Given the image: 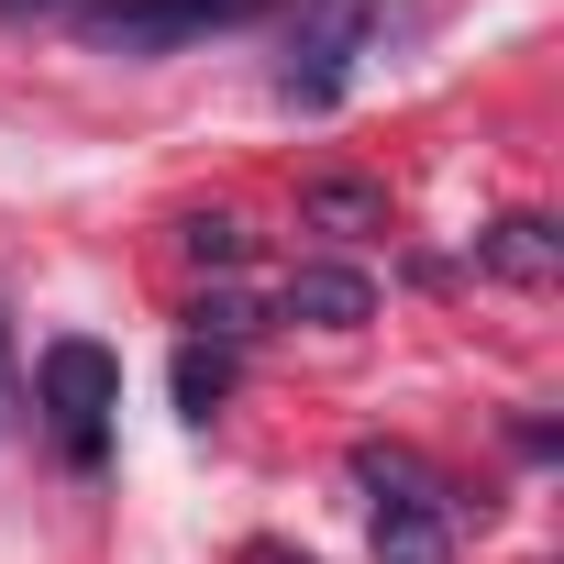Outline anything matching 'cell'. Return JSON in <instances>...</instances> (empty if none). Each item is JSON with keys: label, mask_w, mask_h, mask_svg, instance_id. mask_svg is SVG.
I'll use <instances>...</instances> for the list:
<instances>
[{"label": "cell", "mask_w": 564, "mask_h": 564, "mask_svg": "<svg viewBox=\"0 0 564 564\" xmlns=\"http://www.w3.org/2000/svg\"><path fill=\"white\" fill-rule=\"evenodd\" d=\"M34 410H45V432H56L67 465H100L111 454V410H122V366L89 333H67V344L34 355Z\"/></svg>", "instance_id": "7a4b0ae2"}, {"label": "cell", "mask_w": 564, "mask_h": 564, "mask_svg": "<svg viewBox=\"0 0 564 564\" xmlns=\"http://www.w3.org/2000/svg\"><path fill=\"white\" fill-rule=\"evenodd\" d=\"M366 311H377V289L355 265H300L289 289H276V322H311V333H355Z\"/></svg>", "instance_id": "5b68a950"}, {"label": "cell", "mask_w": 564, "mask_h": 564, "mask_svg": "<svg viewBox=\"0 0 564 564\" xmlns=\"http://www.w3.org/2000/svg\"><path fill=\"white\" fill-rule=\"evenodd\" d=\"M188 322H199V333H210V344H243V333H254V311H243V300H199V311H188Z\"/></svg>", "instance_id": "30bf717a"}, {"label": "cell", "mask_w": 564, "mask_h": 564, "mask_svg": "<svg viewBox=\"0 0 564 564\" xmlns=\"http://www.w3.org/2000/svg\"><path fill=\"white\" fill-rule=\"evenodd\" d=\"M355 487L377 498V564H454V498L421 454L355 443Z\"/></svg>", "instance_id": "6da1fadb"}, {"label": "cell", "mask_w": 564, "mask_h": 564, "mask_svg": "<svg viewBox=\"0 0 564 564\" xmlns=\"http://www.w3.org/2000/svg\"><path fill=\"white\" fill-rule=\"evenodd\" d=\"M300 221H311V232H388V188H366V177H311V188H300Z\"/></svg>", "instance_id": "52a82bcc"}, {"label": "cell", "mask_w": 564, "mask_h": 564, "mask_svg": "<svg viewBox=\"0 0 564 564\" xmlns=\"http://www.w3.org/2000/svg\"><path fill=\"white\" fill-rule=\"evenodd\" d=\"M366 45V12H322L300 45H289V67H276V100H300V111H333L344 100V56Z\"/></svg>", "instance_id": "277c9868"}, {"label": "cell", "mask_w": 564, "mask_h": 564, "mask_svg": "<svg viewBox=\"0 0 564 564\" xmlns=\"http://www.w3.org/2000/svg\"><path fill=\"white\" fill-rule=\"evenodd\" d=\"M177 243H188V265H243V221L232 210H188Z\"/></svg>", "instance_id": "9c48e42d"}, {"label": "cell", "mask_w": 564, "mask_h": 564, "mask_svg": "<svg viewBox=\"0 0 564 564\" xmlns=\"http://www.w3.org/2000/svg\"><path fill=\"white\" fill-rule=\"evenodd\" d=\"M0 12H89V0H0Z\"/></svg>", "instance_id": "7c38bea8"}, {"label": "cell", "mask_w": 564, "mask_h": 564, "mask_svg": "<svg viewBox=\"0 0 564 564\" xmlns=\"http://www.w3.org/2000/svg\"><path fill=\"white\" fill-rule=\"evenodd\" d=\"M221 399H232V355H221V344H188V355H177V410L210 421Z\"/></svg>", "instance_id": "ba28073f"}, {"label": "cell", "mask_w": 564, "mask_h": 564, "mask_svg": "<svg viewBox=\"0 0 564 564\" xmlns=\"http://www.w3.org/2000/svg\"><path fill=\"white\" fill-rule=\"evenodd\" d=\"M243 564H311V553H276V542H254V553H243Z\"/></svg>", "instance_id": "4fadbf2b"}, {"label": "cell", "mask_w": 564, "mask_h": 564, "mask_svg": "<svg viewBox=\"0 0 564 564\" xmlns=\"http://www.w3.org/2000/svg\"><path fill=\"white\" fill-rule=\"evenodd\" d=\"M0 421H12V322H0Z\"/></svg>", "instance_id": "8fae6325"}, {"label": "cell", "mask_w": 564, "mask_h": 564, "mask_svg": "<svg viewBox=\"0 0 564 564\" xmlns=\"http://www.w3.org/2000/svg\"><path fill=\"white\" fill-rule=\"evenodd\" d=\"M243 0H89V45L100 56H166L210 23H232Z\"/></svg>", "instance_id": "3957f363"}, {"label": "cell", "mask_w": 564, "mask_h": 564, "mask_svg": "<svg viewBox=\"0 0 564 564\" xmlns=\"http://www.w3.org/2000/svg\"><path fill=\"white\" fill-rule=\"evenodd\" d=\"M476 254H487V265H498V276H520V289H542V276H553V265H564V232H553V221H531V210H520V221H498V232H476Z\"/></svg>", "instance_id": "8992f818"}]
</instances>
